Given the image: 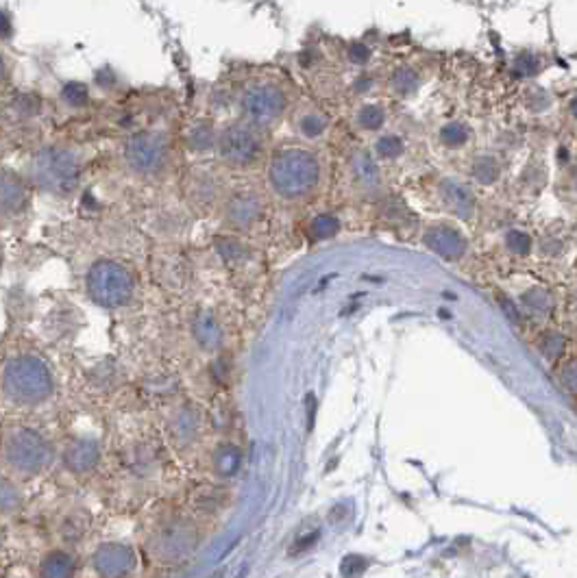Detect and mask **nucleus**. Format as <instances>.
<instances>
[{
  "mask_svg": "<svg viewBox=\"0 0 577 578\" xmlns=\"http://www.w3.org/2000/svg\"><path fill=\"white\" fill-rule=\"evenodd\" d=\"M9 76H12V67H9L7 57H4L3 52H0V85L7 83Z\"/></svg>",
  "mask_w": 577,
  "mask_h": 578,
  "instance_id": "e433bc0d",
  "label": "nucleus"
},
{
  "mask_svg": "<svg viewBox=\"0 0 577 578\" xmlns=\"http://www.w3.org/2000/svg\"><path fill=\"white\" fill-rule=\"evenodd\" d=\"M199 543V533L187 519H172L153 535V552L163 561H179L192 555Z\"/></svg>",
  "mask_w": 577,
  "mask_h": 578,
  "instance_id": "1a4fd4ad",
  "label": "nucleus"
},
{
  "mask_svg": "<svg viewBox=\"0 0 577 578\" xmlns=\"http://www.w3.org/2000/svg\"><path fill=\"white\" fill-rule=\"evenodd\" d=\"M517 72L523 76H532L536 74L538 67H541V59H538L536 55H532V52H523L521 57L517 59Z\"/></svg>",
  "mask_w": 577,
  "mask_h": 578,
  "instance_id": "2f4dec72",
  "label": "nucleus"
},
{
  "mask_svg": "<svg viewBox=\"0 0 577 578\" xmlns=\"http://www.w3.org/2000/svg\"><path fill=\"white\" fill-rule=\"evenodd\" d=\"M3 392L9 401L24 407L44 402L52 394L51 370L37 356H16L3 370Z\"/></svg>",
  "mask_w": 577,
  "mask_h": 578,
  "instance_id": "f03ea898",
  "label": "nucleus"
},
{
  "mask_svg": "<svg viewBox=\"0 0 577 578\" xmlns=\"http://www.w3.org/2000/svg\"><path fill=\"white\" fill-rule=\"evenodd\" d=\"M392 88L397 94H401V96L415 94L418 88V74L407 66L397 67L392 74Z\"/></svg>",
  "mask_w": 577,
  "mask_h": 578,
  "instance_id": "393cba45",
  "label": "nucleus"
},
{
  "mask_svg": "<svg viewBox=\"0 0 577 578\" xmlns=\"http://www.w3.org/2000/svg\"><path fill=\"white\" fill-rule=\"evenodd\" d=\"M216 137L218 133L214 131L211 122H196L187 133V144L194 151H208V148H216Z\"/></svg>",
  "mask_w": 577,
  "mask_h": 578,
  "instance_id": "aec40b11",
  "label": "nucleus"
},
{
  "mask_svg": "<svg viewBox=\"0 0 577 578\" xmlns=\"http://www.w3.org/2000/svg\"><path fill=\"white\" fill-rule=\"evenodd\" d=\"M124 161L136 175H160L170 161V139L162 131L133 133L124 144Z\"/></svg>",
  "mask_w": 577,
  "mask_h": 578,
  "instance_id": "6e6552de",
  "label": "nucleus"
},
{
  "mask_svg": "<svg viewBox=\"0 0 577 578\" xmlns=\"http://www.w3.org/2000/svg\"><path fill=\"white\" fill-rule=\"evenodd\" d=\"M569 112H571V115H573V118L577 120V96H573V98H571V103H569Z\"/></svg>",
  "mask_w": 577,
  "mask_h": 578,
  "instance_id": "4c0bfd02",
  "label": "nucleus"
},
{
  "mask_svg": "<svg viewBox=\"0 0 577 578\" xmlns=\"http://www.w3.org/2000/svg\"><path fill=\"white\" fill-rule=\"evenodd\" d=\"M94 566L105 576H127L136 570L138 557L124 543H105L94 552Z\"/></svg>",
  "mask_w": 577,
  "mask_h": 578,
  "instance_id": "9d476101",
  "label": "nucleus"
},
{
  "mask_svg": "<svg viewBox=\"0 0 577 578\" xmlns=\"http://www.w3.org/2000/svg\"><path fill=\"white\" fill-rule=\"evenodd\" d=\"M216 467L223 476H231L240 467V450L235 446H223L216 452Z\"/></svg>",
  "mask_w": 577,
  "mask_h": 578,
  "instance_id": "bb28decb",
  "label": "nucleus"
},
{
  "mask_svg": "<svg viewBox=\"0 0 577 578\" xmlns=\"http://www.w3.org/2000/svg\"><path fill=\"white\" fill-rule=\"evenodd\" d=\"M423 242H425L431 253H436L442 259H449V262L464 257L466 253L464 235H462L460 230H455L454 226L447 224L430 226V229L425 230V235H423Z\"/></svg>",
  "mask_w": 577,
  "mask_h": 578,
  "instance_id": "9b49d317",
  "label": "nucleus"
},
{
  "mask_svg": "<svg viewBox=\"0 0 577 578\" xmlns=\"http://www.w3.org/2000/svg\"><path fill=\"white\" fill-rule=\"evenodd\" d=\"M61 100H64L66 107L83 109L85 105L90 103L88 85L79 83V81H70V83H66L64 90H61Z\"/></svg>",
  "mask_w": 577,
  "mask_h": 578,
  "instance_id": "b1692460",
  "label": "nucleus"
},
{
  "mask_svg": "<svg viewBox=\"0 0 577 578\" xmlns=\"http://www.w3.org/2000/svg\"><path fill=\"white\" fill-rule=\"evenodd\" d=\"M323 166L310 148L286 146L279 148L268 163V183L273 191L286 200H301L314 194L320 185Z\"/></svg>",
  "mask_w": 577,
  "mask_h": 578,
  "instance_id": "f257e3e1",
  "label": "nucleus"
},
{
  "mask_svg": "<svg viewBox=\"0 0 577 578\" xmlns=\"http://www.w3.org/2000/svg\"><path fill=\"white\" fill-rule=\"evenodd\" d=\"M28 191L22 178L0 168V215H16L27 207Z\"/></svg>",
  "mask_w": 577,
  "mask_h": 578,
  "instance_id": "f8f14e48",
  "label": "nucleus"
},
{
  "mask_svg": "<svg viewBox=\"0 0 577 578\" xmlns=\"http://www.w3.org/2000/svg\"><path fill=\"white\" fill-rule=\"evenodd\" d=\"M22 496L16 483L0 476V515H12L20 509Z\"/></svg>",
  "mask_w": 577,
  "mask_h": 578,
  "instance_id": "412c9836",
  "label": "nucleus"
},
{
  "mask_svg": "<svg viewBox=\"0 0 577 578\" xmlns=\"http://www.w3.org/2000/svg\"><path fill=\"white\" fill-rule=\"evenodd\" d=\"M355 122L362 131H379L386 122V112H383L382 105H364L355 115Z\"/></svg>",
  "mask_w": 577,
  "mask_h": 578,
  "instance_id": "4be33fe9",
  "label": "nucleus"
},
{
  "mask_svg": "<svg viewBox=\"0 0 577 578\" xmlns=\"http://www.w3.org/2000/svg\"><path fill=\"white\" fill-rule=\"evenodd\" d=\"M440 194L442 202H445L451 211H455V214H469V211L473 209V196H470V191L466 190L464 185H460V183L445 181L440 187Z\"/></svg>",
  "mask_w": 577,
  "mask_h": 578,
  "instance_id": "f3484780",
  "label": "nucleus"
},
{
  "mask_svg": "<svg viewBox=\"0 0 577 578\" xmlns=\"http://www.w3.org/2000/svg\"><path fill=\"white\" fill-rule=\"evenodd\" d=\"M192 333H194V340L203 346L205 350H214L220 346V337H223V331H220V324L209 316V313H199L192 324Z\"/></svg>",
  "mask_w": 577,
  "mask_h": 578,
  "instance_id": "dca6fc26",
  "label": "nucleus"
},
{
  "mask_svg": "<svg viewBox=\"0 0 577 578\" xmlns=\"http://www.w3.org/2000/svg\"><path fill=\"white\" fill-rule=\"evenodd\" d=\"M216 152L225 166L233 170H249L264 157V135L262 129L247 120L231 122L216 137Z\"/></svg>",
  "mask_w": 577,
  "mask_h": 578,
  "instance_id": "39448f33",
  "label": "nucleus"
},
{
  "mask_svg": "<svg viewBox=\"0 0 577 578\" xmlns=\"http://www.w3.org/2000/svg\"><path fill=\"white\" fill-rule=\"evenodd\" d=\"M295 129L307 142H316V139L325 137L329 131V118L316 107L299 109L295 115Z\"/></svg>",
  "mask_w": 577,
  "mask_h": 578,
  "instance_id": "2eb2a0df",
  "label": "nucleus"
},
{
  "mask_svg": "<svg viewBox=\"0 0 577 578\" xmlns=\"http://www.w3.org/2000/svg\"><path fill=\"white\" fill-rule=\"evenodd\" d=\"M13 35V22L4 12H0V42H9Z\"/></svg>",
  "mask_w": 577,
  "mask_h": 578,
  "instance_id": "c9c22d12",
  "label": "nucleus"
},
{
  "mask_svg": "<svg viewBox=\"0 0 577 578\" xmlns=\"http://www.w3.org/2000/svg\"><path fill=\"white\" fill-rule=\"evenodd\" d=\"M13 112L20 115H36L40 112V100L31 94H22L13 100Z\"/></svg>",
  "mask_w": 577,
  "mask_h": 578,
  "instance_id": "7c9ffc66",
  "label": "nucleus"
},
{
  "mask_svg": "<svg viewBox=\"0 0 577 578\" xmlns=\"http://www.w3.org/2000/svg\"><path fill=\"white\" fill-rule=\"evenodd\" d=\"M4 464L13 472L24 476H33L44 472L52 461V448L40 433L31 428L16 426L4 433L3 440Z\"/></svg>",
  "mask_w": 577,
  "mask_h": 578,
  "instance_id": "423d86ee",
  "label": "nucleus"
},
{
  "mask_svg": "<svg viewBox=\"0 0 577 578\" xmlns=\"http://www.w3.org/2000/svg\"><path fill=\"white\" fill-rule=\"evenodd\" d=\"M262 215V202L255 194H238L227 202V220L231 224L247 229Z\"/></svg>",
  "mask_w": 577,
  "mask_h": 578,
  "instance_id": "4468645a",
  "label": "nucleus"
},
{
  "mask_svg": "<svg viewBox=\"0 0 577 578\" xmlns=\"http://www.w3.org/2000/svg\"><path fill=\"white\" fill-rule=\"evenodd\" d=\"M377 152L382 157H388V159H394V157H399L403 152V142H401V137H399V135H392V133H388V135H383V137H379V142H377Z\"/></svg>",
  "mask_w": 577,
  "mask_h": 578,
  "instance_id": "c756f323",
  "label": "nucleus"
},
{
  "mask_svg": "<svg viewBox=\"0 0 577 578\" xmlns=\"http://www.w3.org/2000/svg\"><path fill=\"white\" fill-rule=\"evenodd\" d=\"M133 289H136L133 274L115 262L94 263L88 274L90 298L96 305L107 307V309H114V307L131 301Z\"/></svg>",
  "mask_w": 577,
  "mask_h": 578,
  "instance_id": "0eeeda50",
  "label": "nucleus"
},
{
  "mask_svg": "<svg viewBox=\"0 0 577 578\" xmlns=\"http://www.w3.org/2000/svg\"><path fill=\"white\" fill-rule=\"evenodd\" d=\"M172 431H175V435L179 437L181 441L194 440L196 431H199V418H196V411L186 409L184 413H179L175 420V426H172Z\"/></svg>",
  "mask_w": 577,
  "mask_h": 578,
  "instance_id": "a878e982",
  "label": "nucleus"
},
{
  "mask_svg": "<svg viewBox=\"0 0 577 578\" xmlns=\"http://www.w3.org/2000/svg\"><path fill=\"white\" fill-rule=\"evenodd\" d=\"M338 229H340L338 220H336L334 215L323 214V215H316V218L312 220L310 235L316 239H327V238H334V235L338 233Z\"/></svg>",
  "mask_w": 577,
  "mask_h": 578,
  "instance_id": "cd10ccee",
  "label": "nucleus"
},
{
  "mask_svg": "<svg viewBox=\"0 0 577 578\" xmlns=\"http://www.w3.org/2000/svg\"><path fill=\"white\" fill-rule=\"evenodd\" d=\"M40 570H42V576H52V578L70 576L72 572H75V558L64 551H52L44 557Z\"/></svg>",
  "mask_w": 577,
  "mask_h": 578,
  "instance_id": "6ab92c4d",
  "label": "nucleus"
},
{
  "mask_svg": "<svg viewBox=\"0 0 577 578\" xmlns=\"http://www.w3.org/2000/svg\"><path fill=\"white\" fill-rule=\"evenodd\" d=\"M351 170H353L355 178H358L360 185L364 187H377L379 185V168L375 163V159L368 155L367 151L355 152L353 159H351Z\"/></svg>",
  "mask_w": 577,
  "mask_h": 578,
  "instance_id": "a211bd4d",
  "label": "nucleus"
},
{
  "mask_svg": "<svg viewBox=\"0 0 577 578\" xmlns=\"http://www.w3.org/2000/svg\"><path fill=\"white\" fill-rule=\"evenodd\" d=\"M562 383L577 394V361H571L565 370H562Z\"/></svg>",
  "mask_w": 577,
  "mask_h": 578,
  "instance_id": "f704fd0d",
  "label": "nucleus"
},
{
  "mask_svg": "<svg viewBox=\"0 0 577 578\" xmlns=\"http://www.w3.org/2000/svg\"><path fill=\"white\" fill-rule=\"evenodd\" d=\"M28 176L40 190L51 194H70L79 185V159L68 148L46 146L33 155Z\"/></svg>",
  "mask_w": 577,
  "mask_h": 578,
  "instance_id": "7ed1b4c3",
  "label": "nucleus"
},
{
  "mask_svg": "<svg viewBox=\"0 0 577 578\" xmlns=\"http://www.w3.org/2000/svg\"><path fill=\"white\" fill-rule=\"evenodd\" d=\"M288 91L275 79H253L244 85L240 94V112L242 120L264 129L273 127L288 112Z\"/></svg>",
  "mask_w": 577,
  "mask_h": 578,
  "instance_id": "20e7f679",
  "label": "nucleus"
},
{
  "mask_svg": "<svg viewBox=\"0 0 577 578\" xmlns=\"http://www.w3.org/2000/svg\"><path fill=\"white\" fill-rule=\"evenodd\" d=\"M469 137H470L469 127L462 122H447L439 133L440 144L447 148H462L466 142H469Z\"/></svg>",
  "mask_w": 577,
  "mask_h": 578,
  "instance_id": "5701e85b",
  "label": "nucleus"
},
{
  "mask_svg": "<svg viewBox=\"0 0 577 578\" xmlns=\"http://www.w3.org/2000/svg\"><path fill=\"white\" fill-rule=\"evenodd\" d=\"M100 459V446L94 440H76L66 448L64 464L75 474H85L94 470Z\"/></svg>",
  "mask_w": 577,
  "mask_h": 578,
  "instance_id": "ddd939ff",
  "label": "nucleus"
},
{
  "mask_svg": "<svg viewBox=\"0 0 577 578\" xmlns=\"http://www.w3.org/2000/svg\"><path fill=\"white\" fill-rule=\"evenodd\" d=\"M0 115H3V107H0Z\"/></svg>",
  "mask_w": 577,
  "mask_h": 578,
  "instance_id": "58836bf2",
  "label": "nucleus"
},
{
  "mask_svg": "<svg viewBox=\"0 0 577 578\" xmlns=\"http://www.w3.org/2000/svg\"><path fill=\"white\" fill-rule=\"evenodd\" d=\"M349 59L353 61L355 66H364L370 61V48L367 44H362V42H355V44H351L349 48Z\"/></svg>",
  "mask_w": 577,
  "mask_h": 578,
  "instance_id": "473e14b6",
  "label": "nucleus"
},
{
  "mask_svg": "<svg viewBox=\"0 0 577 578\" xmlns=\"http://www.w3.org/2000/svg\"><path fill=\"white\" fill-rule=\"evenodd\" d=\"M499 175V166L493 157H479L478 161L473 163V176L478 178L484 185H490Z\"/></svg>",
  "mask_w": 577,
  "mask_h": 578,
  "instance_id": "c85d7f7f",
  "label": "nucleus"
},
{
  "mask_svg": "<svg viewBox=\"0 0 577 578\" xmlns=\"http://www.w3.org/2000/svg\"><path fill=\"white\" fill-rule=\"evenodd\" d=\"M508 246L514 250V253L523 254L530 250V238H527L526 233H517V230H514V233L508 235Z\"/></svg>",
  "mask_w": 577,
  "mask_h": 578,
  "instance_id": "72a5a7b5",
  "label": "nucleus"
}]
</instances>
